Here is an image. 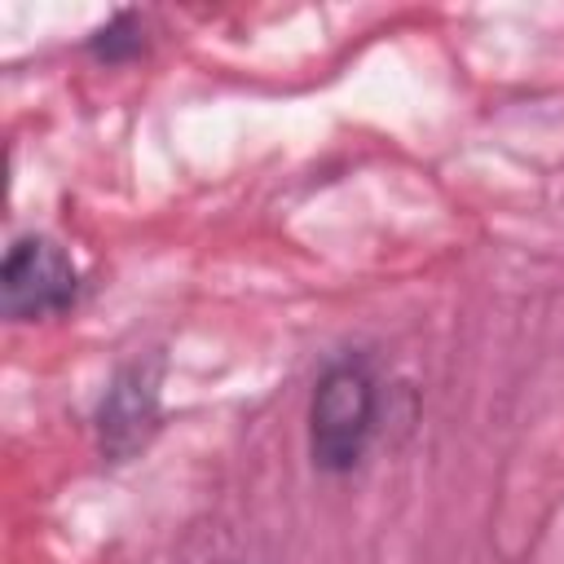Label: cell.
<instances>
[{
    "instance_id": "obj_4",
    "label": "cell",
    "mask_w": 564,
    "mask_h": 564,
    "mask_svg": "<svg viewBox=\"0 0 564 564\" xmlns=\"http://www.w3.org/2000/svg\"><path fill=\"white\" fill-rule=\"evenodd\" d=\"M141 48H145V26H141V18L128 13V9H119L115 18H106V22L88 35V53H93L97 62H106V66L132 62Z\"/></svg>"
},
{
    "instance_id": "obj_1",
    "label": "cell",
    "mask_w": 564,
    "mask_h": 564,
    "mask_svg": "<svg viewBox=\"0 0 564 564\" xmlns=\"http://www.w3.org/2000/svg\"><path fill=\"white\" fill-rule=\"evenodd\" d=\"M379 423V379L361 352H344L322 366L308 397V458L326 476L352 471Z\"/></svg>"
},
{
    "instance_id": "obj_2",
    "label": "cell",
    "mask_w": 564,
    "mask_h": 564,
    "mask_svg": "<svg viewBox=\"0 0 564 564\" xmlns=\"http://www.w3.org/2000/svg\"><path fill=\"white\" fill-rule=\"evenodd\" d=\"M79 300V269L70 251L44 234H22L0 264V308L9 322L57 317Z\"/></svg>"
},
{
    "instance_id": "obj_3",
    "label": "cell",
    "mask_w": 564,
    "mask_h": 564,
    "mask_svg": "<svg viewBox=\"0 0 564 564\" xmlns=\"http://www.w3.org/2000/svg\"><path fill=\"white\" fill-rule=\"evenodd\" d=\"M154 427H159V357L132 361L110 379V388L97 405L101 454L123 463L154 436Z\"/></svg>"
}]
</instances>
